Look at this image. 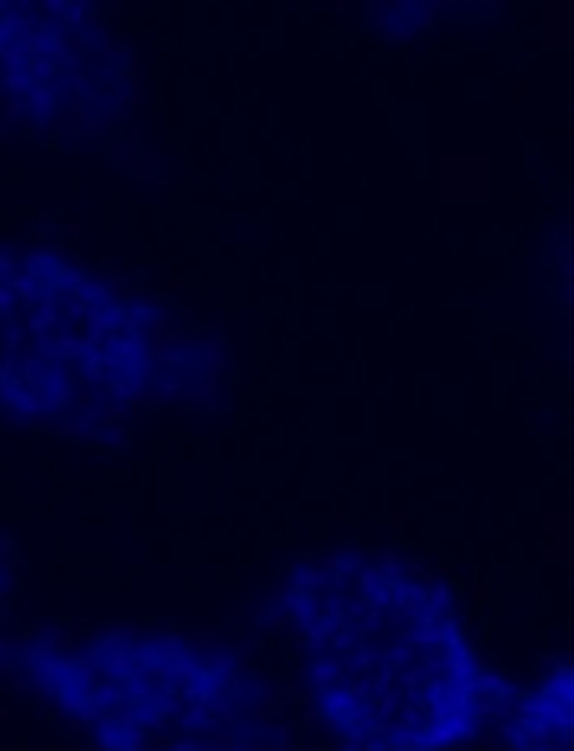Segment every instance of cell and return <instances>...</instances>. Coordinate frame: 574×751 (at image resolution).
<instances>
[{
    "label": "cell",
    "instance_id": "obj_1",
    "mask_svg": "<svg viewBox=\"0 0 574 751\" xmlns=\"http://www.w3.org/2000/svg\"><path fill=\"white\" fill-rule=\"evenodd\" d=\"M286 620L343 751H456L498 703L449 588L395 553L347 546L302 565Z\"/></svg>",
    "mask_w": 574,
    "mask_h": 751
},
{
    "label": "cell",
    "instance_id": "obj_2",
    "mask_svg": "<svg viewBox=\"0 0 574 751\" xmlns=\"http://www.w3.org/2000/svg\"><path fill=\"white\" fill-rule=\"evenodd\" d=\"M97 751H286L254 675L174 632H100L74 655Z\"/></svg>",
    "mask_w": 574,
    "mask_h": 751
},
{
    "label": "cell",
    "instance_id": "obj_3",
    "mask_svg": "<svg viewBox=\"0 0 574 751\" xmlns=\"http://www.w3.org/2000/svg\"><path fill=\"white\" fill-rule=\"evenodd\" d=\"M0 107L23 129L93 144L129 107V58L90 4H0Z\"/></svg>",
    "mask_w": 574,
    "mask_h": 751
}]
</instances>
